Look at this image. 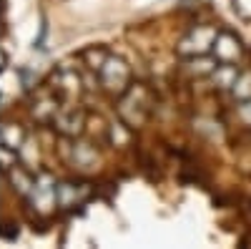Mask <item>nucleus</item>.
<instances>
[{"label":"nucleus","mask_w":251,"mask_h":249,"mask_svg":"<svg viewBox=\"0 0 251 249\" xmlns=\"http://www.w3.org/2000/svg\"><path fill=\"white\" fill-rule=\"evenodd\" d=\"M88 196V189L83 184H55V204L60 206V209H71V206L80 204L83 199Z\"/></svg>","instance_id":"5"},{"label":"nucleus","mask_w":251,"mask_h":249,"mask_svg":"<svg viewBox=\"0 0 251 249\" xmlns=\"http://www.w3.org/2000/svg\"><path fill=\"white\" fill-rule=\"evenodd\" d=\"M216 33H219V30H216L214 26H196V28H191V30H188V33L181 38L178 53L186 55V58L211 53L214 40H216Z\"/></svg>","instance_id":"2"},{"label":"nucleus","mask_w":251,"mask_h":249,"mask_svg":"<svg viewBox=\"0 0 251 249\" xmlns=\"http://www.w3.org/2000/svg\"><path fill=\"white\" fill-rule=\"evenodd\" d=\"M239 78V71L234 63H219L214 71H211V81H214V86L221 88V91H231L234 88V83Z\"/></svg>","instance_id":"7"},{"label":"nucleus","mask_w":251,"mask_h":249,"mask_svg":"<svg viewBox=\"0 0 251 249\" xmlns=\"http://www.w3.org/2000/svg\"><path fill=\"white\" fill-rule=\"evenodd\" d=\"M8 174H10V181H13V189H15L18 194H23V196H30L33 186H35V179H33L28 171L18 169L15 164H13V169H8Z\"/></svg>","instance_id":"9"},{"label":"nucleus","mask_w":251,"mask_h":249,"mask_svg":"<svg viewBox=\"0 0 251 249\" xmlns=\"http://www.w3.org/2000/svg\"><path fill=\"white\" fill-rule=\"evenodd\" d=\"M121 126H123V123H113V126H111V138H113V143H126V141H128V134H126Z\"/></svg>","instance_id":"14"},{"label":"nucleus","mask_w":251,"mask_h":249,"mask_svg":"<svg viewBox=\"0 0 251 249\" xmlns=\"http://www.w3.org/2000/svg\"><path fill=\"white\" fill-rule=\"evenodd\" d=\"M216 63H219V60L211 55V58H208V55H191V58H188V73H196V76H211V71L216 68Z\"/></svg>","instance_id":"10"},{"label":"nucleus","mask_w":251,"mask_h":249,"mask_svg":"<svg viewBox=\"0 0 251 249\" xmlns=\"http://www.w3.org/2000/svg\"><path fill=\"white\" fill-rule=\"evenodd\" d=\"M231 96H234L236 101L251 98V71L239 73V78H236V83H234V88H231Z\"/></svg>","instance_id":"11"},{"label":"nucleus","mask_w":251,"mask_h":249,"mask_svg":"<svg viewBox=\"0 0 251 249\" xmlns=\"http://www.w3.org/2000/svg\"><path fill=\"white\" fill-rule=\"evenodd\" d=\"M55 126L60 129V134L75 136V134H80V126H83V113L80 111H63L55 116Z\"/></svg>","instance_id":"8"},{"label":"nucleus","mask_w":251,"mask_h":249,"mask_svg":"<svg viewBox=\"0 0 251 249\" xmlns=\"http://www.w3.org/2000/svg\"><path fill=\"white\" fill-rule=\"evenodd\" d=\"M73 156H75V164L83 166V169L96 161V151H93L91 146H86V143H78V146L73 149Z\"/></svg>","instance_id":"12"},{"label":"nucleus","mask_w":251,"mask_h":249,"mask_svg":"<svg viewBox=\"0 0 251 249\" xmlns=\"http://www.w3.org/2000/svg\"><path fill=\"white\" fill-rule=\"evenodd\" d=\"M0 146H5L10 151H18L25 146V131L18 126V123H3L0 126Z\"/></svg>","instance_id":"6"},{"label":"nucleus","mask_w":251,"mask_h":249,"mask_svg":"<svg viewBox=\"0 0 251 249\" xmlns=\"http://www.w3.org/2000/svg\"><path fill=\"white\" fill-rule=\"evenodd\" d=\"M28 199L33 201V206L38 212H48L50 206L55 204V181L48 174H40L35 179V186H33V192H30Z\"/></svg>","instance_id":"4"},{"label":"nucleus","mask_w":251,"mask_h":249,"mask_svg":"<svg viewBox=\"0 0 251 249\" xmlns=\"http://www.w3.org/2000/svg\"><path fill=\"white\" fill-rule=\"evenodd\" d=\"M98 76H100V86L113 96H123L131 88V68L126 66V60H121L116 55L106 58V63L100 66Z\"/></svg>","instance_id":"1"},{"label":"nucleus","mask_w":251,"mask_h":249,"mask_svg":"<svg viewBox=\"0 0 251 249\" xmlns=\"http://www.w3.org/2000/svg\"><path fill=\"white\" fill-rule=\"evenodd\" d=\"M239 118L246 123V126H251V98L239 101Z\"/></svg>","instance_id":"13"},{"label":"nucleus","mask_w":251,"mask_h":249,"mask_svg":"<svg viewBox=\"0 0 251 249\" xmlns=\"http://www.w3.org/2000/svg\"><path fill=\"white\" fill-rule=\"evenodd\" d=\"M211 55L219 60V63H239L241 55H244L241 40L228 30H219L216 40H214V48H211Z\"/></svg>","instance_id":"3"}]
</instances>
